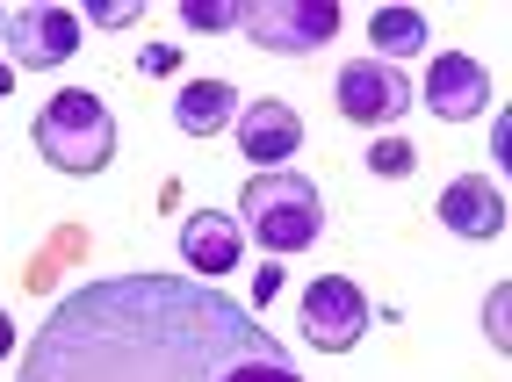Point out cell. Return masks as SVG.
I'll return each mask as SVG.
<instances>
[{"label": "cell", "mask_w": 512, "mask_h": 382, "mask_svg": "<svg viewBox=\"0 0 512 382\" xmlns=\"http://www.w3.org/2000/svg\"><path fill=\"white\" fill-rule=\"evenodd\" d=\"M181 22L188 29H238V8L231 0H181Z\"/></svg>", "instance_id": "9a60e30c"}, {"label": "cell", "mask_w": 512, "mask_h": 382, "mask_svg": "<svg viewBox=\"0 0 512 382\" xmlns=\"http://www.w3.org/2000/svg\"><path fill=\"white\" fill-rule=\"evenodd\" d=\"M238 29L275 58H311L325 37H339V8L332 0H246Z\"/></svg>", "instance_id": "5b68a950"}, {"label": "cell", "mask_w": 512, "mask_h": 382, "mask_svg": "<svg viewBox=\"0 0 512 382\" xmlns=\"http://www.w3.org/2000/svg\"><path fill=\"white\" fill-rule=\"evenodd\" d=\"M231 116H238V87L231 80H188L174 94V123L188 137H217V130H231Z\"/></svg>", "instance_id": "7c38bea8"}, {"label": "cell", "mask_w": 512, "mask_h": 382, "mask_svg": "<svg viewBox=\"0 0 512 382\" xmlns=\"http://www.w3.org/2000/svg\"><path fill=\"white\" fill-rule=\"evenodd\" d=\"M505 310H512V296H505V289H491V296H484V332H491V346H512Z\"/></svg>", "instance_id": "ac0fdd59"}, {"label": "cell", "mask_w": 512, "mask_h": 382, "mask_svg": "<svg viewBox=\"0 0 512 382\" xmlns=\"http://www.w3.org/2000/svg\"><path fill=\"white\" fill-rule=\"evenodd\" d=\"M282 296V267H253V303H275Z\"/></svg>", "instance_id": "d6986e66"}, {"label": "cell", "mask_w": 512, "mask_h": 382, "mask_svg": "<svg viewBox=\"0 0 512 382\" xmlns=\"http://www.w3.org/2000/svg\"><path fill=\"white\" fill-rule=\"evenodd\" d=\"M426 109L440 116V123H469V116H484L491 109V73L476 58H462V51H448V58H433L426 65V87H412Z\"/></svg>", "instance_id": "ba28073f"}, {"label": "cell", "mask_w": 512, "mask_h": 382, "mask_svg": "<svg viewBox=\"0 0 512 382\" xmlns=\"http://www.w3.org/2000/svg\"><path fill=\"white\" fill-rule=\"evenodd\" d=\"M238 231L260 238L275 260L303 253V246H318V231H325V202L318 188L303 181L296 166H275V173H253L246 188H238Z\"/></svg>", "instance_id": "7a4b0ae2"}, {"label": "cell", "mask_w": 512, "mask_h": 382, "mask_svg": "<svg viewBox=\"0 0 512 382\" xmlns=\"http://www.w3.org/2000/svg\"><path fill=\"white\" fill-rule=\"evenodd\" d=\"M0 44H8L15 73H51L80 51V15L58 0H8L0 8Z\"/></svg>", "instance_id": "277c9868"}, {"label": "cell", "mask_w": 512, "mask_h": 382, "mask_svg": "<svg viewBox=\"0 0 512 382\" xmlns=\"http://www.w3.org/2000/svg\"><path fill=\"white\" fill-rule=\"evenodd\" d=\"M296 145H303V116L289 101H246V109H238V152H246L260 173L289 166Z\"/></svg>", "instance_id": "9c48e42d"}, {"label": "cell", "mask_w": 512, "mask_h": 382, "mask_svg": "<svg viewBox=\"0 0 512 382\" xmlns=\"http://www.w3.org/2000/svg\"><path fill=\"white\" fill-rule=\"evenodd\" d=\"M296 325H303V339H311L318 354H347V346L368 332V296L347 282V274H318V282L303 289Z\"/></svg>", "instance_id": "52a82bcc"}, {"label": "cell", "mask_w": 512, "mask_h": 382, "mask_svg": "<svg viewBox=\"0 0 512 382\" xmlns=\"http://www.w3.org/2000/svg\"><path fill=\"white\" fill-rule=\"evenodd\" d=\"M361 166L375 173V181H412V166H419V145L412 137H397V130H383L375 145L361 152Z\"/></svg>", "instance_id": "5bb4252c"}, {"label": "cell", "mask_w": 512, "mask_h": 382, "mask_svg": "<svg viewBox=\"0 0 512 382\" xmlns=\"http://www.w3.org/2000/svg\"><path fill=\"white\" fill-rule=\"evenodd\" d=\"M29 145H37L58 173H101L116 159V116L94 87H65L51 94L37 123H29Z\"/></svg>", "instance_id": "3957f363"}, {"label": "cell", "mask_w": 512, "mask_h": 382, "mask_svg": "<svg viewBox=\"0 0 512 382\" xmlns=\"http://www.w3.org/2000/svg\"><path fill=\"white\" fill-rule=\"evenodd\" d=\"M491 152L512 159V123H505V116H491Z\"/></svg>", "instance_id": "ffe728a7"}, {"label": "cell", "mask_w": 512, "mask_h": 382, "mask_svg": "<svg viewBox=\"0 0 512 382\" xmlns=\"http://www.w3.org/2000/svg\"><path fill=\"white\" fill-rule=\"evenodd\" d=\"M8 354H15V318L0 310V361H8Z\"/></svg>", "instance_id": "44dd1931"}, {"label": "cell", "mask_w": 512, "mask_h": 382, "mask_svg": "<svg viewBox=\"0 0 512 382\" xmlns=\"http://www.w3.org/2000/svg\"><path fill=\"white\" fill-rule=\"evenodd\" d=\"M181 260L195 267V282L231 274L238 260H246V231H238V217H224V210H195V217H181Z\"/></svg>", "instance_id": "8fae6325"}, {"label": "cell", "mask_w": 512, "mask_h": 382, "mask_svg": "<svg viewBox=\"0 0 512 382\" xmlns=\"http://www.w3.org/2000/svg\"><path fill=\"white\" fill-rule=\"evenodd\" d=\"M138 73H152V80L181 73V44H145V51H138Z\"/></svg>", "instance_id": "e0dca14e"}, {"label": "cell", "mask_w": 512, "mask_h": 382, "mask_svg": "<svg viewBox=\"0 0 512 382\" xmlns=\"http://www.w3.org/2000/svg\"><path fill=\"white\" fill-rule=\"evenodd\" d=\"M138 15H145L138 0H94V8H87V22H94V29H130Z\"/></svg>", "instance_id": "2e32d148"}, {"label": "cell", "mask_w": 512, "mask_h": 382, "mask_svg": "<svg viewBox=\"0 0 512 382\" xmlns=\"http://www.w3.org/2000/svg\"><path fill=\"white\" fill-rule=\"evenodd\" d=\"M368 44H375V65H412L426 51V15L419 8H375L368 15Z\"/></svg>", "instance_id": "4fadbf2b"}, {"label": "cell", "mask_w": 512, "mask_h": 382, "mask_svg": "<svg viewBox=\"0 0 512 382\" xmlns=\"http://www.w3.org/2000/svg\"><path fill=\"white\" fill-rule=\"evenodd\" d=\"M440 224H448L455 238H498L505 231V188L484 181V173H462V181L440 188Z\"/></svg>", "instance_id": "30bf717a"}, {"label": "cell", "mask_w": 512, "mask_h": 382, "mask_svg": "<svg viewBox=\"0 0 512 382\" xmlns=\"http://www.w3.org/2000/svg\"><path fill=\"white\" fill-rule=\"evenodd\" d=\"M15 382H303V368L217 282L101 274L58 296Z\"/></svg>", "instance_id": "6da1fadb"}, {"label": "cell", "mask_w": 512, "mask_h": 382, "mask_svg": "<svg viewBox=\"0 0 512 382\" xmlns=\"http://www.w3.org/2000/svg\"><path fill=\"white\" fill-rule=\"evenodd\" d=\"M332 101H339V116H347V123H361V130H390V123H404V109H412L419 94H412V80H404L397 65L354 58L347 73H339Z\"/></svg>", "instance_id": "8992f818"}, {"label": "cell", "mask_w": 512, "mask_h": 382, "mask_svg": "<svg viewBox=\"0 0 512 382\" xmlns=\"http://www.w3.org/2000/svg\"><path fill=\"white\" fill-rule=\"evenodd\" d=\"M8 94H15V65H8V58H0V101H8Z\"/></svg>", "instance_id": "7402d4cb"}]
</instances>
